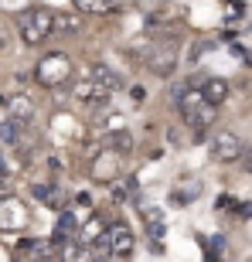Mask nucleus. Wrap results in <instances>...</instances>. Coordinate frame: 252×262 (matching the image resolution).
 Segmentation results:
<instances>
[{"instance_id": "1", "label": "nucleus", "mask_w": 252, "mask_h": 262, "mask_svg": "<svg viewBox=\"0 0 252 262\" xmlns=\"http://www.w3.org/2000/svg\"><path fill=\"white\" fill-rule=\"evenodd\" d=\"M20 28V41L24 45H45V41L55 34V10L48 7H31L17 17Z\"/></svg>"}, {"instance_id": "9", "label": "nucleus", "mask_w": 252, "mask_h": 262, "mask_svg": "<svg viewBox=\"0 0 252 262\" xmlns=\"http://www.w3.org/2000/svg\"><path fill=\"white\" fill-rule=\"evenodd\" d=\"M0 106H7V109H10L7 119H14V123H20V126H28L31 119H34V106H31L28 96H14V99L0 96Z\"/></svg>"}, {"instance_id": "13", "label": "nucleus", "mask_w": 252, "mask_h": 262, "mask_svg": "<svg viewBox=\"0 0 252 262\" xmlns=\"http://www.w3.org/2000/svg\"><path fill=\"white\" fill-rule=\"evenodd\" d=\"M61 262H96V249L75 238V242L61 245Z\"/></svg>"}, {"instance_id": "8", "label": "nucleus", "mask_w": 252, "mask_h": 262, "mask_svg": "<svg viewBox=\"0 0 252 262\" xmlns=\"http://www.w3.org/2000/svg\"><path fill=\"white\" fill-rule=\"evenodd\" d=\"M24 225H28V208L14 194L4 198V201H0V228H4V232H20Z\"/></svg>"}, {"instance_id": "12", "label": "nucleus", "mask_w": 252, "mask_h": 262, "mask_svg": "<svg viewBox=\"0 0 252 262\" xmlns=\"http://www.w3.org/2000/svg\"><path fill=\"white\" fill-rule=\"evenodd\" d=\"M201 96L208 106H222L225 99H228V82L225 78H204V85H201Z\"/></svg>"}, {"instance_id": "15", "label": "nucleus", "mask_w": 252, "mask_h": 262, "mask_svg": "<svg viewBox=\"0 0 252 262\" xmlns=\"http://www.w3.org/2000/svg\"><path fill=\"white\" fill-rule=\"evenodd\" d=\"M20 252L28 255V259H34V262H51L55 259V245H48V242H20Z\"/></svg>"}, {"instance_id": "14", "label": "nucleus", "mask_w": 252, "mask_h": 262, "mask_svg": "<svg viewBox=\"0 0 252 262\" xmlns=\"http://www.w3.org/2000/svg\"><path fill=\"white\" fill-rule=\"evenodd\" d=\"M82 14H96V17H106V14H116V0H72Z\"/></svg>"}, {"instance_id": "11", "label": "nucleus", "mask_w": 252, "mask_h": 262, "mask_svg": "<svg viewBox=\"0 0 252 262\" xmlns=\"http://www.w3.org/2000/svg\"><path fill=\"white\" fill-rule=\"evenodd\" d=\"M143 225H146V235L154 242V252H160V242H164V232H167V222L160 208H143Z\"/></svg>"}, {"instance_id": "7", "label": "nucleus", "mask_w": 252, "mask_h": 262, "mask_svg": "<svg viewBox=\"0 0 252 262\" xmlns=\"http://www.w3.org/2000/svg\"><path fill=\"white\" fill-rule=\"evenodd\" d=\"M72 96H75V102H82V106H96V109H102L109 102V96H113V92H109V89H102L96 82V78H82V82H75V85H72Z\"/></svg>"}, {"instance_id": "16", "label": "nucleus", "mask_w": 252, "mask_h": 262, "mask_svg": "<svg viewBox=\"0 0 252 262\" xmlns=\"http://www.w3.org/2000/svg\"><path fill=\"white\" fill-rule=\"evenodd\" d=\"M89 78H96L99 85L109 89V92H116V89H119V75L109 65H92V68H89Z\"/></svg>"}, {"instance_id": "4", "label": "nucleus", "mask_w": 252, "mask_h": 262, "mask_svg": "<svg viewBox=\"0 0 252 262\" xmlns=\"http://www.w3.org/2000/svg\"><path fill=\"white\" fill-rule=\"evenodd\" d=\"M119 174H123V157H119L116 150H99V154H92L89 177H92L96 184H113Z\"/></svg>"}, {"instance_id": "5", "label": "nucleus", "mask_w": 252, "mask_h": 262, "mask_svg": "<svg viewBox=\"0 0 252 262\" xmlns=\"http://www.w3.org/2000/svg\"><path fill=\"white\" fill-rule=\"evenodd\" d=\"M208 154H212V160H218V164H235V160L242 157V140H239L232 129H222V133L212 136Z\"/></svg>"}, {"instance_id": "22", "label": "nucleus", "mask_w": 252, "mask_h": 262, "mask_svg": "<svg viewBox=\"0 0 252 262\" xmlns=\"http://www.w3.org/2000/svg\"><path fill=\"white\" fill-rule=\"evenodd\" d=\"M7 177H10V167H7V160L0 157V181H7Z\"/></svg>"}, {"instance_id": "2", "label": "nucleus", "mask_w": 252, "mask_h": 262, "mask_svg": "<svg viewBox=\"0 0 252 262\" xmlns=\"http://www.w3.org/2000/svg\"><path fill=\"white\" fill-rule=\"evenodd\" d=\"M34 82L45 89H58L65 82H72V58L65 51H48L41 55V61L34 65Z\"/></svg>"}, {"instance_id": "24", "label": "nucleus", "mask_w": 252, "mask_h": 262, "mask_svg": "<svg viewBox=\"0 0 252 262\" xmlns=\"http://www.w3.org/2000/svg\"><path fill=\"white\" fill-rule=\"evenodd\" d=\"M242 167H245V170H249V174H252V150H249V154H245V164H242Z\"/></svg>"}, {"instance_id": "19", "label": "nucleus", "mask_w": 252, "mask_h": 262, "mask_svg": "<svg viewBox=\"0 0 252 262\" xmlns=\"http://www.w3.org/2000/svg\"><path fill=\"white\" fill-rule=\"evenodd\" d=\"M55 31H61V34H78V31H82V20L72 17V14H55Z\"/></svg>"}, {"instance_id": "20", "label": "nucleus", "mask_w": 252, "mask_h": 262, "mask_svg": "<svg viewBox=\"0 0 252 262\" xmlns=\"http://www.w3.org/2000/svg\"><path fill=\"white\" fill-rule=\"evenodd\" d=\"M34 198L45 201V204H51V208H58V204H61V194H55V187H51V184H34Z\"/></svg>"}, {"instance_id": "21", "label": "nucleus", "mask_w": 252, "mask_h": 262, "mask_svg": "<svg viewBox=\"0 0 252 262\" xmlns=\"http://www.w3.org/2000/svg\"><path fill=\"white\" fill-rule=\"evenodd\" d=\"M10 48H14V31L0 20V55H4V51H10Z\"/></svg>"}, {"instance_id": "18", "label": "nucleus", "mask_w": 252, "mask_h": 262, "mask_svg": "<svg viewBox=\"0 0 252 262\" xmlns=\"http://www.w3.org/2000/svg\"><path fill=\"white\" fill-rule=\"evenodd\" d=\"M109 150H116L119 157L130 154V150H133V136H130V129H116V133H109Z\"/></svg>"}, {"instance_id": "23", "label": "nucleus", "mask_w": 252, "mask_h": 262, "mask_svg": "<svg viewBox=\"0 0 252 262\" xmlns=\"http://www.w3.org/2000/svg\"><path fill=\"white\" fill-rule=\"evenodd\" d=\"M130 96H133V99H136V102H143V99H146V92H143V89H140V85H136V89H133V92H130Z\"/></svg>"}, {"instance_id": "6", "label": "nucleus", "mask_w": 252, "mask_h": 262, "mask_svg": "<svg viewBox=\"0 0 252 262\" xmlns=\"http://www.w3.org/2000/svg\"><path fill=\"white\" fill-rule=\"evenodd\" d=\"M143 65L154 72V75L167 78L171 72H174L177 65V45H167V41H160V45H154V48L143 55Z\"/></svg>"}, {"instance_id": "17", "label": "nucleus", "mask_w": 252, "mask_h": 262, "mask_svg": "<svg viewBox=\"0 0 252 262\" xmlns=\"http://www.w3.org/2000/svg\"><path fill=\"white\" fill-rule=\"evenodd\" d=\"M0 140L7 146H24V126L14 123V119H4L0 123Z\"/></svg>"}, {"instance_id": "10", "label": "nucleus", "mask_w": 252, "mask_h": 262, "mask_svg": "<svg viewBox=\"0 0 252 262\" xmlns=\"http://www.w3.org/2000/svg\"><path fill=\"white\" fill-rule=\"evenodd\" d=\"M113 225H106V218L102 214H92V218H86V222H78V242H86V245H96L102 235L109 232Z\"/></svg>"}, {"instance_id": "3", "label": "nucleus", "mask_w": 252, "mask_h": 262, "mask_svg": "<svg viewBox=\"0 0 252 262\" xmlns=\"http://www.w3.org/2000/svg\"><path fill=\"white\" fill-rule=\"evenodd\" d=\"M177 102H181V116H184L187 129H191L194 136H201L204 129L215 123V106H208V102H204L201 92L187 89V92H181V96H177Z\"/></svg>"}]
</instances>
